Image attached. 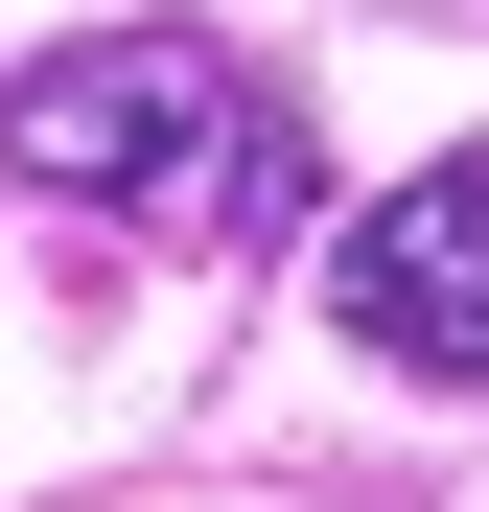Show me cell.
Masks as SVG:
<instances>
[{"label":"cell","instance_id":"obj_1","mask_svg":"<svg viewBox=\"0 0 489 512\" xmlns=\"http://www.w3.org/2000/svg\"><path fill=\"white\" fill-rule=\"evenodd\" d=\"M233 94H257V70L210 24H94V47H47L24 94H0V163H24L47 210H210Z\"/></svg>","mask_w":489,"mask_h":512},{"label":"cell","instance_id":"obj_2","mask_svg":"<svg viewBox=\"0 0 489 512\" xmlns=\"http://www.w3.org/2000/svg\"><path fill=\"white\" fill-rule=\"evenodd\" d=\"M326 303H350V350H373V373L489 396V140L420 163V187H373L350 233H326Z\"/></svg>","mask_w":489,"mask_h":512},{"label":"cell","instance_id":"obj_3","mask_svg":"<svg viewBox=\"0 0 489 512\" xmlns=\"http://www.w3.org/2000/svg\"><path fill=\"white\" fill-rule=\"evenodd\" d=\"M210 233H233V256L303 233V94H233V140H210Z\"/></svg>","mask_w":489,"mask_h":512}]
</instances>
